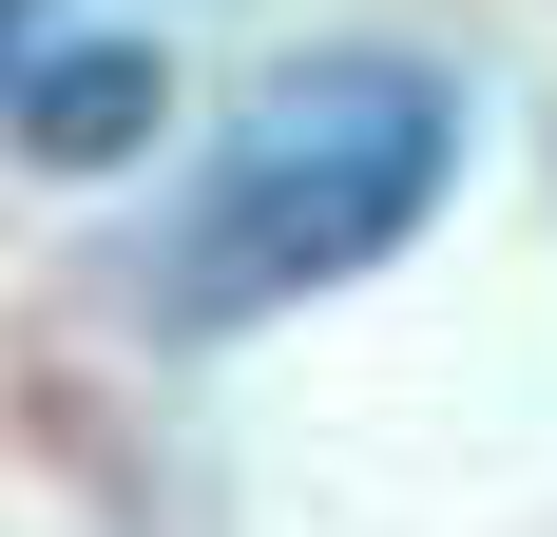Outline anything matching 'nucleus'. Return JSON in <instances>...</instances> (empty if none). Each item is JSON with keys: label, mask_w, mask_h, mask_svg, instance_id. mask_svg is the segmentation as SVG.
Listing matches in <instances>:
<instances>
[{"label": "nucleus", "mask_w": 557, "mask_h": 537, "mask_svg": "<svg viewBox=\"0 0 557 537\" xmlns=\"http://www.w3.org/2000/svg\"><path fill=\"white\" fill-rule=\"evenodd\" d=\"M461 173V97L443 58H385V39H327L250 77L231 135L193 154V212L154 230V326H270V308H327L346 268H385L404 230L443 212Z\"/></svg>", "instance_id": "1"}, {"label": "nucleus", "mask_w": 557, "mask_h": 537, "mask_svg": "<svg viewBox=\"0 0 557 537\" xmlns=\"http://www.w3.org/2000/svg\"><path fill=\"white\" fill-rule=\"evenodd\" d=\"M135 135H154V58H135V39H39V58H20V154L115 173Z\"/></svg>", "instance_id": "2"}]
</instances>
